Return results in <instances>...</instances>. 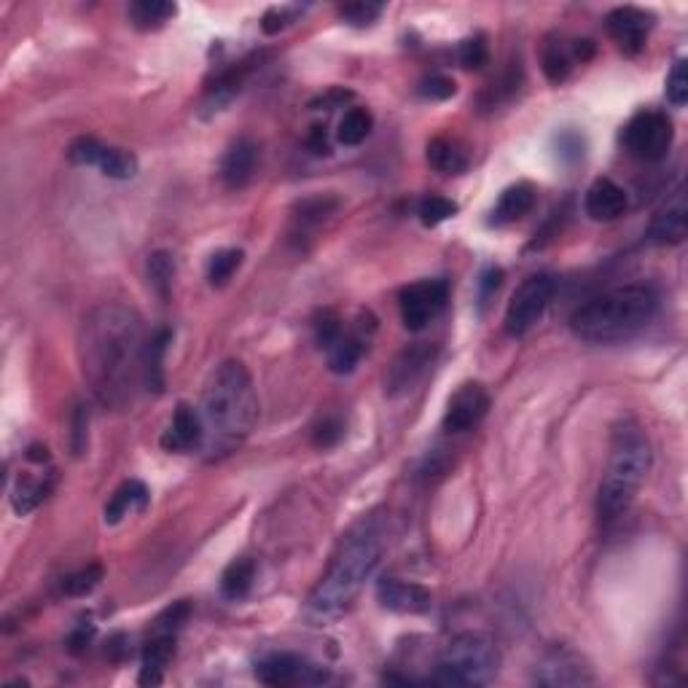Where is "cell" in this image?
Returning <instances> with one entry per match:
<instances>
[{"label":"cell","instance_id":"6da1fadb","mask_svg":"<svg viewBox=\"0 0 688 688\" xmlns=\"http://www.w3.org/2000/svg\"><path fill=\"white\" fill-rule=\"evenodd\" d=\"M148 339L143 320L124 304H103L84 318L78 358L84 379L103 406L127 409L146 387Z\"/></svg>","mask_w":688,"mask_h":688},{"label":"cell","instance_id":"7a4b0ae2","mask_svg":"<svg viewBox=\"0 0 688 688\" xmlns=\"http://www.w3.org/2000/svg\"><path fill=\"white\" fill-rule=\"evenodd\" d=\"M202 449L210 460L224 457L248 439L258 422V396L253 377L242 361H224L210 374L202 393Z\"/></svg>","mask_w":688,"mask_h":688},{"label":"cell","instance_id":"3957f363","mask_svg":"<svg viewBox=\"0 0 688 688\" xmlns=\"http://www.w3.org/2000/svg\"><path fill=\"white\" fill-rule=\"evenodd\" d=\"M382 551H385V541H382L379 519H374V516L361 519L350 533L344 535L331 568L323 576V581L315 586V592L310 594L307 608H310L312 616L336 619L344 611H350L355 597L361 594L366 581L379 568Z\"/></svg>","mask_w":688,"mask_h":688},{"label":"cell","instance_id":"277c9868","mask_svg":"<svg viewBox=\"0 0 688 688\" xmlns=\"http://www.w3.org/2000/svg\"><path fill=\"white\" fill-rule=\"evenodd\" d=\"M659 310V293L645 283L611 288L570 315V331L586 344H616L640 334Z\"/></svg>","mask_w":688,"mask_h":688},{"label":"cell","instance_id":"5b68a950","mask_svg":"<svg viewBox=\"0 0 688 688\" xmlns=\"http://www.w3.org/2000/svg\"><path fill=\"white\" fill-rule=\"evenodd\" d=\"M651 463H654V455H651V444L645 439L643 428L637 422H621L619 428L613 430L611 455H608L600 492H597V514L602 522L619 519L632 506L645 476L651 471Z\"/></svg>","mask_w":688,"mask_h":688},{"label":"cell","instance_id":"8992f818","mask_svg":"<svg viewBox=\"0 0 688 688\" xmlns=\"http://www.w3.org/2000/svg\"><path fill=\"white\" fill-rule=\"evenodd\" d=\"M498 667L500 654L490 637L463 632L444 645L433 680L441 686H487Z\"/></svg>","mask_w":688,"mask_h":688},{"label":"cell","instance_id":"52a82bcc","mask_svg":"<svg viewBox=\"0 0 688 688\" xmlns=\"http://www.w3.org/2000/svg\"><path fill=\"white\" fill-rule=\"evenodd\" d=\"M554 291H557V280L546 272H538V275L525 277L519 288L514 291L511 301L506 307V318H503V326H506L508 336H525L530 334L541 318L549 310L551 299H554Z\"/></svg>","mask_w":688,"mask_h":688},{"label":"cell","instance_id":"ba28073f","mask_svg":"<svg viewBox=\"0 0 688 688\" xmlns=\"http://www.w3.org/2000/svg\"><path fill=\"white\" fill-rule=\"evenodd\" d=\"M675 138L672 119L662 111H640L635 113L624 127V146L640 162H659L667 156Z\"/></svg>","mask_w":688,"mask_h":688},{"label":"cell","instance_id":"9c48e42d","mask_svg":"<svg viewBox=\"0 0 688 688\" xmlns=\"http://www.w3.org/2000/svg\"><path fill=\"white\" fill-rule=\"evenodd\" d=\"M594 680L597 678H594L589 662L570 645H554L535 667V683L546 688L592 686Z\"/></svg>","mask_w":688,"mask_h":688},{"label":"cell","instance_id":"30bf717a","mask_svg":"<svg viewBox=\"0 0 688 688\" xmlns=\"http://www.w3.org/2000/svg\"><path fill=\"white\" fill-rule=\"evenodd\" d=\"M256 678L264 686H320L328 680V670L296 654H269L256 664Z\"/></svg>","mask_w":688,"mask_h":688},{"label":"cell","instance_id":"8fae6325","mask_svg":"<svg viewBox=\"0 0 688 688\" xmlns=\"http://www.w3.org/2000/svg\"><path fill=\"white\" fill-rule=\"evenodd\" d=\"M447 283L444 280H420V283L406 285L398 296L401 320L409 331H425L436 320L444 304H447Z\"/></svg>","mask_w":688,"mask_h":688},{"label":"cell","instance_id":"7c38bea8","mask_svg":"<svg viewBox=\"0 0 688 688\" xmlns=\"http://www.w3.org/2000/svg\"><path fill=\"white\" fill-rule=\"evenodd\" d=\"M490 393L479 382H465L457 387V393L449 398L444 412V430L449 433H465L473 430L490 412Z\"/></svg>","mask_w":688,"mask_h":688},{"label":"cell","instance_id":"4fadbf2b","mask_svg":"<svg viewBox=\"0 0 688 688\" xmlns=\"http://www.w3.org/2000/svg\"><path fill=\"white\" fill-rule=\"evenodd\" d=\"M654 22V14H648V11L635 9V6H621V9H613L608 14L605 27H608V35L613 41L619 43L621 52L637 54L643 52L648 33L654 30Z\"/></svg>","mask_w":688,"mask_h":688},{"label":"cell","instance_id":"5bb4252c","mask_svg":"<svg viewBox=\"0 0 688 688\" xmlns=\"http://www.w3.org/2000/svg\"><path fill=\"white\" fill-rule=\"evenodd\" d=\"M377 600L387 611L404 616H422L433 608V594L425 586L401 578H382L377 584Z\"/></svg>","mask_w":688,"mask_h":688},{"label":"cell","instance_id":"9a60e30c","mask_svg":"<svg viewBox=\"0 0 688 688\" xmlns=\"http://www.w3.org/2000/svg\"><path fill=\"white\" fill-rule=\"evenodd\" d=\"M688 234V207L686 194L678 189L651 218L648 224V240L654 245H680Z\"/></svg>","mask_w":688,"mask_h":688},{"label":"cell","instance_id":"2e32d148","mask_svg":"<svg viewBox=\"0 0 688 688\" xmlns=\"http://www.w3.org/2000/svg\"><path fill=\"white\" fill-rule=\"evenodd\" d=\"M363 320H366V315L358 320V326L353 331H342V336L326 350L328 369L334 371V374H350V371H355V366L361 363V358L369 350V336L374 334L377 323L371 320L369 326H366Z\"/></svg>","mask_w":688,"mask_h":688},{"label":"cell","instance_id":"e0dca14e","mask_svg":"<svg viewBox=\"0 0 688 688\" xmlns=\"http://www.w3.org/2000/svg\"><path fill=\"white\" fill-rule=\"evenodd\" d=\"M433 355L436 350L428 347V344H414V347H406L404 353L398 355L393 366H390V374H387V393L390 396H401L406 390H412L420 377L428 371V366L433 363Z\"/></svg>","mask_w":688,"mask_h":688},{"label":"cell","instance_id":"ac0fdd59","mask_svg":"<svg viewBox=\"0 0 688 688\" xmlns=\"http://www.w3.org/2000/svg\"><path fill=\"white\" fill-rule=\"evenodd\" d=\"M202 444H205L202 414L194 406L178 404L170 428L162 436V447L167 452H191V449H202Z\"/></svg>","mask_w":688,"mask_h":688},{"label":"cell","instance_id":"d6986e66","mask_svg":"<svg viewBox=\"0 0 688 688\" xmlns=\"http://www.w3.org/2000/svg\"><path fill=\"white\" fill-rule=\"evenodd\" d=\"M629 197L627 191L621 189L619 183H613L611 178H597V181L586 189L584 197V210L592 221H616L621 215L627 213Z\"/></svg>","mask_w":688,"mask_h":688},{"label":"cell","instance_id":"ffe728a7","mask_svg":"<svg viewBox=\"0 0 688 688\" xmlns=\"http://www.w3.org/2000/svg\"><path fill=\"white\" fill-rule=\"evenodd\" d=\"M258 167V146L248 138H237L221 159V181L226 189H245Z\"/></svg>","mask_w":688,"mask_h":688},{"label":"cell","instance_id":"44dd1931","mask_svg":"<svg viewBox=\"0 0 688 688\" xmlns=\"http://www.w3.org/2000/svg\"><path fill=\"white\" fill-rule=\"evenodd\" d=\"M172 656H175V632H156L154 640L143 651L140 686H159Z\"/></svg>","mask_w":688,"mask_h":688},{"label":"cell","instance_id":"7402d4cb","mask_svg":"<svg viewBox=\"0 0 688 688\" xmlns=\"http://www.w3.org/2000/svg\"><path fill=\"white\" fill-rule=\"evenodd\" d=\"M54 484H57V473L54 471L22 476L17 482V487H14V495H11V506H14V511H17L19 516H27L52 495Z\"/></svg>","mask_w":688,"mask_h":688},{"label":"cell","instance_id":"603a6c76","mask_svg":"<svg viewBox=\"0 0 688 688\" xmlns=\"http://www.w3.org/2000/svg\"><path fill=\"white\" fill-rule=\"evenodd\" d=\"M535 205V189L533 183H514L508 186L503 194H500L498 205L492 210V224L495 226H506L514 224L519 218H525Z\"/></svg>","mask_w":688,"mask_h":688},{"label":"cell","instance_id":"cb8c5ba5","mask_svg":"<svg viewBox=\"0 0 688 688\" xmlns=\"http://www.w3.org/2000/svg\"><path fill=\"white\" fill-rule=\"evenodd\" d=\"M148 503V490L146 484L138 482V479H129L113 492L111 500L105 503V522L108 525H119L124 516H129L132 511H143Z\"/></svg>","mask_w":688,"mask_h":688},{"label":"cell","instance_id":"d4e9b609","mask_svg":"<svg viewBox=\"0 0 688 688\" xmlns=\"http://www.w3.org/2000/svg\"><path fill=\"white\" fill-rule=\"evenodd\" d=\"M428 164L441 175H460L468 170V154L455 140L433 138L428 143Z\"/></svg>","mask_w":688,"mask_h":688},{"label":"cell","instance_id":"484cf974","mask_svg":"<svg viewBox=\"0 0 688 688\" xmlns=\"http://www.w3.org/2000/svg\"><path fill=\"white\" fill-rule=\"evenodd\" d=\"M178 14V6L175 3H167V0H138L129 6V22L138 30H159L170 22L172 17Z\"/></svg>","mask_w":688,"mask_h":688},{"label":"cell","instance_id":"4316f807","mask_svg":"<svg viewBox=\"0 0 688 688\" xmlns=\"http://www.w3.org/2000/svg\"><path fill=\"white\" fill-rule=\"evenodd\" d=\"M95 167L103 172L105 178H113V181H129V178L138 175V159H135V154L124 151V148L103 146Z\"/></svg>","mask_w":688,"mask_h":688},{"label":"cell","instance_id":"83f0119b","mask_svg":"<svg viewBox=\"0 0 688 688\" xmlns=\"http://www.w3.org/2000/svg\"><path fill=\"white\" fill-rule=\"evenodd\" d=\"M256 581V565L250 559H234L221 576V592L226 600H242L253 589Z\"/></svg>","mask_w":688,"mask_h":688},{"label":"cell","instance_id":"f1b7e54d","mask_svg":"<svg viewBox=\"0 0 688 688\" xmlns=\"http://www.w3.org/2000/svg\"><path fill=\"white\" fill-rule=\"evenodd\" d=\"M374 129V116L366 108H350L339 121V132L336 138L342 146H361Z\"/></svg>","mask_w":688,"mask_h":688},{"label":"cell","instance_id":"f546056e","mask_svg":"<svg viewBox=\"0 0 688 688\" xmlns=\"http://www.w3.org/2000/svg\"><path fill=\"white\" fill-rule=\"evenodd\" d=\"M573 62L576 60H573L570 46H565V43L557 41V38H551V41L546 43V49H543V73H546V78H549L551 84H562V81L570 76Z\"/></svg>","mask_w":688,"mask_h":688},{"label":"cell","instance_id":"4dcf8cb0","mask_svg":"<svg viewBox=\"0 0 688 688\" xmlns=\"http://www.w3.org/2000/svg\"><path fill=\"white\" fill-rule=\"evenodd\" d=\"M170 342V331H159L156 336L148 339V355H146V387L148 390H162L164 374H162V358Z\"/></svg>","mask_w":688,"mask_h":688},{"label":"cell","instance_id":"1f68e13d","mask_svg":"<svg viewBox=\"0 0 688 688\" xmlns=\"http://www.w3.org/2000/svg\"><path fill=\"white\" fill-rule=\"evenodd\" d=\"M242 267V250L226 248L218 250L213 258H210V267H207V280L215 288H221L234 277V272Z\"/></svg>","mask_w":688,"mask_h":688},{"label":"cell","instance_id":"d6a6232c","mask_svg":"<svg viewBox=\"0 0 688 688\" xmlns=\"http://www.w3.org/2000/svg\"><path fill=\"white\" fill-rule=\"evenodd\" d=\"M103 581V568L100 565H86V568L70 573L65 581H62V592L68 597H86L92 594Z\"/></svg>","mask_w":688,"mask_h":688},{"label":"cell","instance_id":"836d02e7","mask_svg":"<svg viewBox=\"0 0 688 688\" xmlns=\"http://www.w3.org/2000/svg\"><path fill=\"white\" fill-rule=\"evenodd\" d=\"M455 213L457 202H452L447 197H436V194L420 199V205H417V218L422 221V226H439Z\"/></svg>","mask_w":688,"mask_h":688},{"label":"cell","instance_id":"e575fe53","mask_svg":"<svg viewBox=\"0 0 688 688\" xmlns=\"http://www.w3.org/2000/svg\"><path fill=\"white\" fill-rule=\"evenodd\" d=\"M148 277H151V283H154V288L162 296H167L172 288V277H175V258L170 256V253H164V250H159V253H154V256H148Z\"/></svg>","mask_w":688,"mask_h":688},{"label":"cell","instance_id":"d590c367","mask_svg":"<svg viewBox=\"0 0 688 688\" xmlns=\"http://www.w3.org/2000/svg\"><path fill=\"white\" fill-rule=\"evenodd\" d=\"M457 57H460V65L465 70H479L487 65L490 60V49H487V41L484 35H473V38H465L457 49Z\"/></svg>","mask_w":688,"mask_h":688},{"label":"cell","instance_id":"8d00e7d4","mask_svg":"<svg viewBox=\"0 0 688 688\" xmlns=\"http://www.w3.org/2000/svg\"><path fill=\"white\" fill-rule=\"evenodd\" d=\"M385 6L382 3H347L339 9V17L353 27H369L382 17Z\"/></svg>","mask_w":688,"mask_h":688},{"label":"cell","instance_id":"74e56055","mask_svg":"<svg viewBox=\"0 0 688 688\" xmlns=\"http://www.w3.org/2000/svg\"><path fill=\"white\" fill-rule=\"evenodd\" d=\"M301 6H272V9L264 14V19H261V30L267 35H277L283 33L285 27H291L296 19H299L301 14Z\"/></svg>","mask_w":688,"mask_h":688},{"label":"cell","instance_id":"f35d334b","mask_svg":"<svg viewBox=\"0 0 688 688\" xmlns=\"http://www.w3.org/2000/svg\"><path fill=\"white\" fill-rule=\"evenodd\" d=\"M417 92L425 100H449L457 92V84L449 76H444V73H430V76L422 78Z\"/></svg>","mask_w":688,"mask_h":688},{"label":"cell","instance_id":"ab89813d","mask_svg":"<svg viewBox=\"0 0 688 688\" xmlns=\"http://www.w3.org/2000/svg\"><path fill=\"white\" fill-rule=\"evenodd\" d=\"M667 100L675 108H683L688 100V62L678 60L672 68L670 78H667Z\"/></svg>","mask_w":688,"mask_h":688},{"label":"cell","instance_id":"60d3db41","mask_svg":"<svg viewBox=\"0 0 688 688\" xmlns=\"http://www.w3.org/2000/svg\"><path fill=\"white\" fill-rule=\"evenodd\" d=\"M100 151H103V143L95 138H78L70 143L68 159L73 164H81V167H95L97 159H100Z\"/></svg>","mask_w":688,"mask_h":688},{"label":"cell","instance_id":"b9f144b4","mask_svg":"<svg viewBox=\"0 0 688 688\" xmlns=\"http://www.w3.org/2000/svg\"><path fill=\"white\" fill-rule=\"evenodd\" d=\"M342 436H344L342 420H336V417H326V420H320L318 425H315L312 441H315V447L328 449V447H334L336 441L342 439Z\"/></svg>","mask_w":688,"mask_h":688},{"label":"cell","instance_id":"7bdbcfd3","mask_svg":"<svg viewBox=\"0 0 688 688\" xmlns=\"http://www.w3.org/2000/svg\"><path fill=\"white\" fill-rule=\"evenodd\" d=\"M557 154L562 162H578L584 156V138L573 132V129H565L557 135Z\"/></svg>","mask_w":688,"mask_h":688},{"label":"cell","instance_id":"ee69618b","mask_svg":"<svg viewBox=\"0 0 688 688\" xmlns=\"http://www.w3.org/2000/svg\"><path fill=\"white\" fill-rule=\"evenodd\" d=\"M342 331V320L336 318L334 312H323V318L315 323V339H318V344L323 350H328V347L342 336Z\"/></svg>","mask_w":688,"mask_h":688},{"label":"cell","instance_id":"f6af8a7d","mask_svg":"<svg viewBox=\"0 0 688 688\" xmlns=\"http://www.w3.org/2000/svg\"><path fill=\"white\" fill-rule=\"evenodd\" d=\"M189 613V602H175V605H170V608L156 619V632H178L183 621L189 619Z\"/></svg>","mask_w":688,"mask_h":688},{"label":"cell","instance_id":"bcb514c9","mask_svg":"<svg viewBox=\"0 0 688 688\" xmlns=\"http://www.w3.org/2000/svg\"><path fill=\"white\" fill-rule=\"evenodd\" d=\"M500 280H503V269L498 267H490L487 272L482 275V299H490L492 291H498L500 288Z\"/></svg>","mask_w":688,"mask_h":688},{"label":"cell","instance_id":"7dc6e473","mask_svg":"<svg viewBox=\"0 0 688 688\" xmlns=\"http://www.w3.org/2000/svg\"><path fill=\"white\" fill-rule=\"evenodd\" d=\"M310 148L315 151V154H328V140H326V132L320 127L312 129L310 135Z\"/></svg>","mask_w":688,"mask_h":688},{"label":"cell","instance_id":"c3c4849f","mask_svg":"<svg viewBox=\"0 0 688 688\" xmlns=\"http://www.w3.org/2000/svg\"><path fill=\"white\" fill-rule=\"evenodd\" d=\"M92 632H95V629H92V627H89V629L78 627L76 632L70 635V645H73V648H81V645L89 643V637H92Z\"/></svg>","mask_w":688,"mask_h":688}]
</instances>
